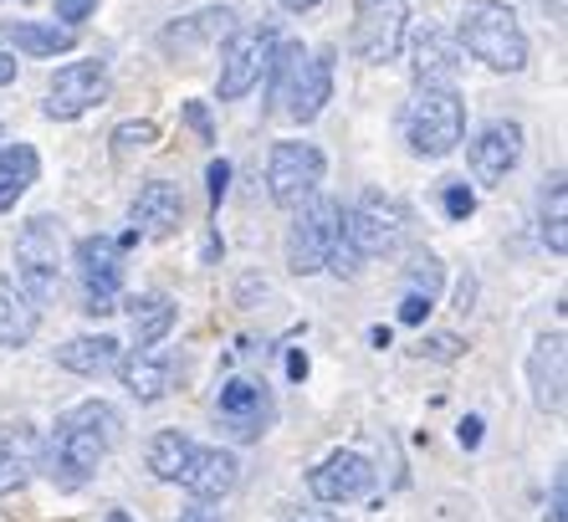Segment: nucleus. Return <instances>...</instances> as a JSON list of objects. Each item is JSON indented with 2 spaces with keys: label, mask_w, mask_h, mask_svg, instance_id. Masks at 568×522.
<instances>
[{
  "label": "nucleus",
  "mask_w": 568,
  "mask_h": 522,
  "mask_svg": "<svg viewBox=\"0 0 568 522\" xmlns=\"http://www.w3.org/2000/svg\"><path fill=\"white\" fill-rule=\"evenodd\" d=\"M241 482V461L231 456V451H221V445H195V461H190L185 471V492L200 496V502H221V496H231Z\"/></svg>",
  "instance_id": "obj_19"
},
{
  "label": "nucleus",
  "mask_w": 568,
  "mask_h": 522,
  "mask_svg": "<svg viewBox=\"0 0 568 522\" xmlns=\"http://www.w3.org/2000/svg\"><path fill=\"white\" fill-rule=\"evenodd\" d=\"M272 113L287 123H313L333 98V47L303 52L297 41H287L272 52Z\"/></svg>",
  "instance_id": "obj_3"
},
{
  "label": "nucleus",
  "mask_w": 568,
  "mask_h": 522,
  "mask_svg": "<svg viewBox=\"0 0 568 522\" xmlns=\"http://www.w3.org/2000/svg\"><path fill=\"white\" fill-rule=\"evenodd\" d=\"M205 180H211V210H215L225 200V184H231V164H225V159H215L211 170H205Z\"/></svg>",
  "instance_id": "obj_35"
},
{
  "label": "nucleus",
  "mask_w": 568,
  "mask_h": 522,
  "mask_svg": "<svg viewBox=\"0 0 568 522\" xmlns=\"http://www.w3.org/2000/svg\"><path fill=\"white\" fill-rule=\"evenodd\" d=\"M108 522H133V518H129V512H108Z\"/></svg>",
  "instance_id": "obj_46"
},
{
  "label": "nucleus",
  "mask_w": 568,
  "mask_h": 522,
  "mask_svg": "<svg viewBox=\"0 0 568 522\" xmlns=\"http://www.w3.org/2000/svg\"><path fill=\"white\" fill-rule=\"evenodd\" d=\"M548 522H568V476H554V502H548Z\"/></svg>",
  "instance_id": "obj_36"
},
{
  "label": "nucleus",
  "mask_w": 568,
  "mask_h": 522,
  "mask_svg": "<svg viewBox=\"0 0 568 522\" xmlns=\"http://www.w3.org/2000/svg\"><path fill=\"white\" fill-rule=\"evenodd\" d=\"M471 292H476V282H471V277H466V282H462V292H456V308H462V313H466V308H471Z\"/></svg>",
  "instance_id": "obj_42"
},
{
  "label": "nucleus",
  "mask_w": 568,
  "mask_h": 522,
  "mask_svg": "<svg viewBox=\"0 0 568 522\" xmlns=\"http://www.w3.org/2000/svg\"><path fill=\"white\" fill-rule=\"evenodd\" d=\"M471 210H476V195H471V190H466L462 180L446 184V215H450V221H466Z\"/></svg>",
  "instance_id": "obj_33"
},
{
  "label": "nucleus",
  "mask_w": 568,
  "mask_h": 522,
  "mask_svg": "<svg viewBox=\"0 0 568 522\" xmlns=\"http://www.w3.org/2000/svg\"><path fill=\"white\" fill-rule=\"evenodd\" d=\"M159 139L154 123H119V133H113V154H129V149H149Z\"/></svg>",
  "instance_id": "obj_31"
},
{
  "label": "nucleus",
  "mask_w": 568,
  "mask_h": 522,
  "mask_svg": "<svg viewBox=\"0 0 568 522\" xmlns=\"http://www.w3.org/2000/svg\"><path fill=\"white\" fill-rule=\"evenodd\" d=\"M108 67L103 62H72L62 67L52 78V88H47V118H57V123H72V118H82L88 108L108 103Z\"/></svg>",
  "instance_id": "obj_13"
},
{
  "label": "nucleus",
  "mask_w": 568,
  "mask_h": 522,
  "mask_svg": "<svg viewBox=\"0 0 568 522\" xmlns=\"http://www.w3.org/2000/svg\"><path fill=\"white\" fill-rule=\"evenodd\" d=\"M113 445H119V410L108 400H82L57 420L52 441L41 445V471L57 486H82L93 482V471L108 461Z\"/></svg>",
  "instance_id": "obj_1"
},
{
  "label": "nucleus",
  "mask_w": 568,
  "mask_h": 522,
  "mask_svg": "<svg viewBox=\"0 0 568 522\" xmlns=\"http://www.w3.org/2000/svg\"><path fill=\"white\" fill-rule=\"evenodd\" d=\"M532 400L542 415H564V333H542L528 353Z\"/></svg>",
  "instance_id": "obj_20"
},
{
  "label": "nucleus",
  "mask_w": 568,
  "mask_h": 522,
  "mask_svg": "<svg viewBox=\"0 0 568 522\" xmlns=\"http://www.w3.org/2000/svg\"><path fill=\"white\" fill-rule=\"evenodd\" d=\"M462 52L487 62L491 72H523L528 67V31L507 0H466L462 6Z\"/></svg>",
  "instance_id": "obj_4"
},
{
  "label": "nucleus",
  "mask_w": 568,
  "mask_h": 522,
  "mask_svg": "<svg viewBox=\"0 0 568 522\" xmlns=\"http://www.w3.org/2000/svg\"><path fill=\"white\" fill-rule=\"evenodd\" d=\"M6 82H16V57H0V88Z\"/></svg>",
  "instance_id": "obj_44"
},
{
  "label": "nucleus",
  "mask_w": 568,
  "mask_h": 522,
  "mask_svg": "<svg viewBox=\"0 0 568 522\" xmlns=\"http://www.w3.org/2000/svg\"><path fill=\"white\" fill-rule=\"evenodd\" d=\"M180 522H215V512H211V508H190Z\"/></svg>",
  "instance_id": "obj_45"
},
{
  "label": "nucleus",
  "mask_w": 568,
  "mask_h": 522,
  "mask_svg": "<svg viewBox=\"0 0 568 522\" xmlns=\"http://www.w3.org/2000/svg\"><path fill=\"white\" fill-rule=\"evenodd\" d=\"M476 441H481V420H462V445H476Z\"/></svg>",
  "instance_id": "obj_39"
},
{
  "label": "nucleus",
  "mask_w": 568,
  "mask_h": 522,
  "mask_svg": "<svg viewBox=\"0 0 568 522\" xmlns=\"http://www.w3.org/2000/svg\"><path fill=\"white\" fill-rule=\"evenodd\" d=\"M436 302H425V298H415V292H405V302H399V323H425V313H430Z\"/></svg>",
  "instance_id": "obj_37"
},
{
  "label": "nucleus",
  "mask_w": 568,
  "mask_h": 522,
  "mask_svg": "<svg viewBox=\"0 0 568 522\" xmlns=\"http://www.w3.org/2000/svg\"><path fill=\"white\" fill-rule=\"evenodd\" d=\"M405 225H410V210L399 205L395 195H384V190L358 195L354 210L344 215V231H338V247H333L328 267L338 277H358L364 261L389 257L405 241Z\"/></svg>",
  "instance_id": "obj_2"
},
{
  "label": "nucleus",
  "mask_w": 568,
  "mask_h": 522,
  "mask_svg": "<svg viewBox=\"0 0 568 522\" xmlns=\"http://www.w3.org/2000/svg\"><path fill=\"white\" fill-rule=\"evenodd\" d=\"M119 374H123V390L139 400V405H154L164 394L174 390V353L164 343H139L129 359H119Z\"/></svg>",
  "instance_id": "obj_16"
},
{
  "label": "nucleus",
  "mask_w": 568,
  "mask_h": 522,
  "mask_svg": "<svg viewBox=\"0 0 568 522\" xmlns=\"http://www.w3.org/2000/svg\"><path fill=\"white\" fill-rule=\"evenodd\" d=\"M517 159H523V123H513V118L481 123L471 133V144H466V164L481 184H503L517 170Z\"/></svg>",
  "instance_id": "obj_14"
},
{
  "label": "nucleus",
  "mask_w": 568,
  "mask_h": 522,
  "mask_svg": "<svg viewBox=\"0 0 568 522\" xmlns=\"http://www.w3.org/2000/svg\"><path fill=\"white\" fill-rule=\"evenodd\" d=\"M405 139H410V154L446 159L466 139L462 92L440 88V82H415V98L405 103Z\"/></svg>",
  "instance_id": "obj_5"
},
{
  "label": "nucleus",
  "mask_w": 568,
  "mask_h": 522,
  "mask_svg": "<svg viewBox=\"0 0 568 522\" xmlns=\"http://www.w3.org/2000/svg\"><path fill=\"white\" fill-rule=\"evenodd\" d=\"M123 247L113 235H82L78 241V272H82V308L93 318H108L123 292Z\"/></svg>",
  "instance_id": "obj_9"
},
{
  "label": "nucleus",
  "mask_w": 568,
  "mask_h": 522,
  "mask_svg": "<svg viewBox=\"0 0 568 522\" xmlns=\"http://www.w3.org/2000/svg\"><path fill=\"white\" fill-rule=\"evenodd\" d=\"M323 174H328V159H323L317 144H277L272 159H266V190H272V200L287 210L313 200Z\"/></svg>",
  "instance_id": "obj_12"
},
{
  "label": "nucleus",
  "mask_w": 568,
  "mask_h": 522,
  "mask_svg": "<svg viewBox=\"0 0 568 522\" xmlns=\"http://www.w3.org/2000/svg\"><path fill=\"white\" fill-rule=\"evenodd\" d=\"M369 486H374V466H369V456H358V451H333L323 466L307 471V492H313L317 502H333V508L369 496Z\"/></svg>",
  "instance_id": "obj_15"
},
{
  "label": "nucleus",
  "mask_w": 568,
  "mask_h": 522,
  "mask_svg": "<svg viewBox=\"0 0 568 522\" xmlns=\"http://www.w3.org/2000/svg\"><path fill=\"white\" fill-rule=\"evenodd\" d=\"M405 27H410V0H358V21H354V47L358 62H389L399 57V41H405Z\"/></svg>",
  "instance_id": "obj_10"
},
{
  "label": "nucleus",
  "mask_w": 568,
  "mask_h": 522,
  "mask_svg": "<svg viewBox=\"0 0 568 522\" xmlns=\"http://www.w3.org/2000/svg\"><path fill=\"white\" fill-rule=\"evenodd\" d=\"M149 471H154L159 482H185L190 461H195V441H190L185 431H159L154 441H149Z\"/></svg>",
  "instance_id": "obj_26"
},
{
  "label": "nucleus",
  "mask_w": 568,
  "mask_h": 522,
  "mask_svg": "<svg viewBox=\"0 0 568 522\" xmlns=\"http://www.w3.org/2000/svg\"><path fill=\"white\" fill-rule=\"evenodd\" d=\"M338 231H344V205L328 195L303 200L297 205V221L287 231V267L297 277H313L328 267L333 247H338Z\"/></svg>",
  "instance_id": "obj_7"
},
{
  "label": "nucleus",
  "mask_w": 568,
  "mask_h": 522,
  "mask_svg": "<svg viewBox=\"0 0 568 522\" xmlns=\"http://www.w3.org/2000/svg\"><path fill=\"white\" fill-rule=\"evenodd\" d=\"M16 277L31 302H52L62 288V231L52 215H31L16 235Z\"/></svg>",
  "instance_id": "obj_6"
},
{
  "label": "nucleus",
  "mask_w": 568,
  "mask_h": 522,
  "mask_svg": "<svg viewBox=\"0 0 568 522\" xmlns=\"http://www.w3.org/2000/svg\"><path fill=\"white\" fill-rule=\"evenodd\" d=\"M190 123H195V129L211 139V118H205V108H190Z\"/></svg>",
  "instance_id": "obj_43"
},
{
  "label": "nucleus",
  "mask_w": 568,
  "mask_h": 522,
  "mask_svg": "<svg viewBox=\"0 0 568 522\" xmlns=\"http://www.w3.org/2000/svg\"><path fill=\"white\" fill-rule=\"evenodd\" d=\"M440 282H446V267H440V257H430V251H415L410 261H405V292H415V298L436 302L440 298Z\"/></svg>",
  "instance_id": "obj_30"
},
{
  "label": "nucleus",
  "mask_w": 568,
  "mask_h": 522,
  "mask_svg": "<svg viewBox=\"0 0 568 522\" xmlns=\"http://www.w3.org/2000/svg\"><path fill=\"white\" fill-rule=\"evenodd\" d=\"M231 16H236L231 6H205L195 16H180V21H170V27L159 31V47L170 57H195L200 47H211V41H221L225 31L236 27Z\"/></svg>",
  "instance_id": "obj_18"
},
{
  "label": "nucleus",
  "mask_w": 568,
  "mask_h": 522,
  "mask_svg": "<svg viewBox=\"0 0 568 522\" xmlns=\"http://www.w3.org/2000/svg\"><path fill=\"white\" fill-rule=\"evenodd\" d=\"M0 37L11 41L21 57H62V52H72L78 47V31L72 27H37V21H6L0 27Z\"/></svg>",
  "instance_id": "obj_23"
},
{
  "label": "nucleus",
  "mask_w": 568,
  "mask_h": 522,
  "mask_svg": "<svg viewBox=\"0 0 568 522\" xmlns=\"http://www.w3.org/2000/svg\"><path fill=\"white\" fill-rule=\"evenodd\" d=\"M41 466V435L31 425H11L0 441V492H21Z\"/></svg>",
  "instance_id": "obj_22"
},
{
  "label": "nucleus",
  "mask_w": 568,
  "mask_h": 522,
  "mask_svg": "<svg viewBox=\"0 0 568 522\" xmlns=\"http://www.w3.org/2000/svg\"><path fill=\"white\" fill-rule=\"evenodd\" d=\"M41 159L31 144H16V149H0V210H11L16 200L31 190V180H37Z\"/></svg>",
  "instance_id": "obj_27"
},
{
  "label": "nucleus",
  "mask_w": 568,
  "mask_h": 522,
  "mask_svg": "<svg viewBox=\"0 0 568 522\" xmlns=\"http://www.w3.org/2000/svg\"><path fill=\"white\" fill-rule=\"evenodd\" d=\"M287 522H338V518H333V512H317V508H297Z\"/></svg>",
  "instance_id": "obj_38"
},
{
  "label": "nucleus",
  "mask_w": 568,
  "mask_h": 522,
  "mask_svg": "<svg viewBox=\"0 0 568 522\" xmlns=\"http://www.w3.org/2000/svg\"><path fill=\"white\" fill-rule=\"evenodd\" d=\"M277 52V31L272 27H231L221 47V98L236 103L256 82L266 78V62Z\"/></svg>",
  "instance_id": "obj_8"
},
{
  "label": "nucleus",
  "mask_w": 568,
  "mask_h": 522,
  "mask_svg": "<svg viewBox=\"0 0 568 522\" xmlns=\"http://www.w3.org/2000/svg\"><path fill=\"white\" fill-rule=\"evenodd\" d=\"M185 225V195H180V184L170 180H149L133 200V235H144V241H170L180 235Z\"/></svg>",
  "instance_id": "obj_17"
},
{
  "label": "nucleus",
  "mask_w": 568,
  "mask_h": 522,
  "mask_svg": "<svg viewBox=\"0 0 568 522\" xmlns=\"http://www.w3.org/2000/svg\"><path fill=\"white\" fill-rule=\"evenodd\" d=\"M532 6H538L548 21H564V0H532Z\"/></svg>",
  "instance_id": "obj_40"
},
{
  "label": "nucleus",
  "mask_w": 568,
  "mask_h": 522,
  "mask_svg": "<svg viewBox=\"0 0 568 522\" xmlns=\"http://www.w3.org/2000/svg\"><path fill=\"white\" fill-rule=\"evenodd\" d=\"M57 364L72 369V374H103V369L119 364V339H108V333H82V339L57 349Z\"/></svg>",
  "instance_id": "obj_25"
},
{
  "label": "nucleus",
  "mask_w": 568,
  "mask_h": 522,
  "mask_svg": "<svg viewBox=\"0 0 568 522\" xmlns=\"http://www.w3.org/2000/svg\"><path fill=\"white\" fill-rule=\"evenodd\" d=\"M410 67H415V82H440V88H456L462 78V47L440 31H420L410 47Z\"/></svg>",
  "instance_id": "obj_21"
},
{
  "label": "nucleus",
  "mask_w": 568,
  "mask_h": 522,
  "mask_svg": "<svg viewBox=\"0 0 568 522\" xmlns=\"http://www.w3.org/2000/svg\"><path fill=\"white\" fill-rule=\"evenodd\" d=\"M93 11H98V0H57V16H62V27H72V31H78Z\"/></svg>",
  "instance_id": "obj_34"
},
{
  "label": "nucleus",
  "mask_w": 568,
  "mask_h": 522,
  "mask_svg": "<svg viewBox=\"0 0 568 522\" xmlns=\"http://www.w3.org/2000/svg\"><path fill=\"white\" fill-rule=\"evenodd\" d=\"M37 302L16 288L11 277H0V349H21L37 333Z\"/></svg>",
  "instance_id": "obj_24"
},
{
  "label": "nucleus",
  "mask_w": 568,
  "mask_h": 522,
  "mask_svg": "<svg viewBox=\"0 0 568 522\" xmlns=\"http://www.w3.org/2000/svg\"><path fill=\"white\" fill-rule=\"evenodd\" d=\"M277 6H282V11H297V16H303V11H317L323 0H277Z\"/></svg>",
  "instance_id": "obj_41"
},
{
  "label": "nucleus",
  "mask_w": 568,
  "mask_h": 522,
  "mask_svg": "<svg viewBox=\"0 0 568 522\" xmlns=\"http://www.w3.org/2000/svg\"><path fill=\"white\" fill-rule=\"evenodd\" d=\"M564 205H568V190H564V174H554V184L542 190V241L554 257L568 251V231H564Z\"/></svg>",
  "instance_id": "obj_29"
},
{
  "label": "nucleus",
  "mask_w": 568,
  "mask_h": 522,
  "mask_svg": "<svg viewBox=\"0 0 568 522\" xmlns=\"http://www.w3.org/2000/svg\"><path fill=\"white\" fill-rule=\"evenodd\" d=\"M129 323L139 343H164V333L174 328V302L164 292H144V298H129Z\"/></svg>",
  "instance_id": "obj_28"
},
{
  "label": "nucleus",
  "mask_w": 568,
  "mask_h": 522,
  "mask_svg": "<svg viewBox=\"0 0 568 522\" xmlns=\"http://www.w3.org/2000/svg\"><path fill=\"white\" fill-rule=\"evenodd\" d=\"M272 415H277V405H272V394H266L262 379H225L221 394H215V420H221V431L241 445L262 441V435L272 431Z\"/></svg>",
  "instance_id": "obj_11"
},
{
  "label": "nucleus",
  "mask_w": 568,
  "mask_h": 522,
  "mask_svg": "<svg viewBox=\"0 0 568 522\" xmlns=\"http://www.w3.org/2000/svg\"><path fill=\"white\" fill-rule=\"evenodd\" d=\"M420 359H440V364H450V359H462V339H456V333H430V339L420 343Z\"/></svg>",
  "instance_id": "obj_32"
}]
</instances>
